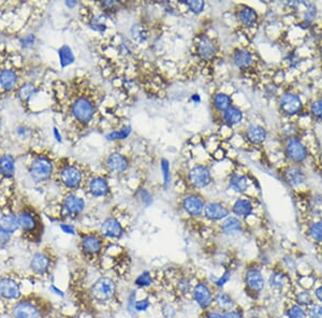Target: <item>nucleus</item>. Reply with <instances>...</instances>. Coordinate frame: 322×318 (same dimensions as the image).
<instances>
[{
    "label": "nucleus",
    "instance_id": "f257e3e1",
    "mask_svg": "<svg viewBox=\"0 0 322 318\" xmlns=\"http://www.w3.org/2000/svg\"><path fill=\"white\" fill-rule=\"evenodd\" d=\"M91 298L98 303H110L117 296V284L113 277L100 276L90 288Z\"/></svg>",
    "mask_w": 322,
    "mask_h": 318
},
{
    "label": "nucleus",
    "instance_id": "f03ea898",
    "mask_svg": "<svg viewBox=\"0 0 322 318\" xmlns=\"http://www.w3.org/2000/svg\"><path fill=\"white\" fill-rule=\"evenodd\" d=\"M104 246V237L100 234H84L80 240V250L87 261L92 263L98 262Z\"/></svg>",
    "mask_w": 322,
    "mask_h": 318
},
{
    "label": "nucleus",
    "instance_id": "7ed1b4c3",
    "mask_svg": "<svg viewBox=\"0 0 322 318\" xmlns=\"http://www.w3.org/2000/svg\"><path fill=\"white\" fill-rule=\"evenodd\" d=\"M46 311L45 305H42L41 301L25 298L15 303L12 316L13 318H44Z\"/></svg>",
    "mask_w": 322,
    "mask_h": 318
},
{
    "label": "nucleus",
    "instance_id": "20e7f679",
    "mask_svg": "<svg viewBox=\"0 0 322 318\" xmlns=\"http://www.w3.org/2000/svg\"><path fill=\"white\" fill-rule=\"evenodd\" d=\"M71 112L76 121L81 123H89L95 114V105L91 99L80 97L73 102Z\"/></svg>",
    "mask_w": 322,
    "mask_h": 318
},
{
    "label": "nucleus",
    "instance_id": "39448f33",
    "mask_svg": "<svg viewBox=\"0 0 322 318\" xmlns=\"http://www.w3.org/2000/svg\"><path fill=\"white\" fill-rule=\"evenodd\" d=\"M32 178L36 182H42L50 179L53 173V164L48 157L40 155L36 157L29 168Z\"/></svg>",
    "mask_w": 322,
    "mask_h": 318
},
{
    "label": "nucleus",
    "instance_id": "423d86ee",
    "mask_svg": "<svg viewBox=\"0 0 322 318\" xmlns=\"http://www.w3.org/2000/svg\"><path fill=\"white\" fill-rule=\"evenodd\" d=\"M191 296L194 302H196L203 311L210 309V306L214 302L215 297L210 284L206 281H199L197 284L193 285Z\"/></svg>",
    "mask_w": 322,
    "mask_h": 318
},
{
    "label": "nucleus",
    "instance_id": "0eeeda50",
    "mask_svg": "<svg viewBox=\"0 0 322 318\" xmlns=\"http://www.w3.org/2000/svg\"><path fill=\"white\" fill-rule=\"evenodd\" d=\"M55 258L47 252H37L33 255L29 267L37 275H47L54 268Z\"/></svg>",
    "mask_w": 322,
    "mask_h": 318
},
{
    "label": "nucleus",
    "instance_id": "6e6552de",
    "mask_svg": "<svg viewBox=\"0 0 322 318\" xmlns=\"http://www.w3.org/2000/svg\"><path fill=\"white\" fill-rule=\"evenodd\" d=\"M285 151L289 160L296 164L303 163L308 156L307 147L298 138H290L287 142Z\"/></svg>",
    "mask_w": 322,
    "mask_h": 318
},
{
    "label": "nucleus",
    "instance_id": "1a4fd4ad",
    "mask_svg": "<svg viewBox=\"0 0 322 318\" xmlns=\"http://www.w3.org/2000/svg\"><path fill=\"white\" fill-rule=\"evenodd\" d=\"M19 228L26 235H36L40 231V220L38 215L31 209H24L17 215Z\"/></svg>",
    "mask_w": 322,
    "mask_h": 318
},
{
    "label": "nucleus",
    "instance_id": "9d476101",
    "mask_svg": "<svg viewBox=\"0 0 322 318\" xmlns=\"http://www.w3.org/2000/svg\"><path fill=\"white\" fill-rule=\"evenodd\" d=\"M279 107L281 113L286 116H296L303 109V102L301 98L292 92H286L281 96Z\"/></svg>",
    "mask_w": 322,
    "mask_h": 318
},
{
    "label": "nucleus",
    "instance_id": "9b49d317",
    "mask_svg": "<svg viewBox=\"0 0 322 318\" xmlns=\"http://www.w3.org/2000/svg\"><path fill=\"white\" fill-rule=\"evenodd\" d=\"M188 179L192 186L197 188H204L211 183L212 176L210 170L207 166L197 165L190 170Z\"/></svg>",
    "mask_w": 322,
    "mask_h": 318
},
{
    "label": "nucleus",
    "instance_id": "f8f14e48",
    "mask_svg": "<svg viewBox=\"0 0 322 318\" xmlns=\"http://www.w3.org/2000/svg\"><path fill=\"white\" fill-rule=\"evenodd\" d=\"M21 285L12 277L0 279V297L6 300H18L21 298Z\"/></svg>",
    "mask_w": 322,
    "mask_h": 318
},
{
    "label": "nucleus",
    "instance_id": "ddd939ff",
    "mask_svg": "<svg viewBox=\"0 0 322 318\" xmlns=\"http://www.w3.org/2000/svg\"><path fill=\"white\" fill-rule=\"evenodd\" d=\"M61 181L68 188H76L82 182V173L74 165H66L60 173Z\"/></svg>",
    "mask_w": 322,
    "mask_h": 318
},
{
    "label": "nucleus",
    "instance_id": "4468645a",
    "mask_svg": "<svg viewBox=\"0 0 322 318\" xmlns=\"http://www.w3.org/2000/svg\"><path fill=\"white\" fill-rule=\"evenodd\" d=\"M85 209V202L82 197L76 195H68L63 203V212L66 216L76 217Z\"/></svg>",
    "mask_w": 322,
    "mask_h": 318
},
{
    "label": "nucleus",
    "instance_id": "2eb2a0df",
    "mask_svg": "<svg viewBox=\"0 0 322 318\" xmlns=\"http://www.w3.org/2000/svg\"><path fill=\"white\" fill-rule=\"evenodd\" d=\"M100 232L103 237L110 238V239H121L123 235L125 234L124 227L121 224V222L113 216L106 217L102 222Z\"/></svg>",
    "mask_w": 322,
    "mask_h": 318
},
{
    "label": "nucleus",
    "instance_id": "dca6fc26",
    "mask_svg": "<svg viewBox=\"0 0 322 318\" xmlns=\"http://www.w3.org/2000/svg\"><path fill=\"white\" fill-rule=\"evenodd\" d=\"M204 215L210 221H221L230 214L229 208L217 202H210L204 206Z\"/></svg>",
    "mask_w": 322,
    "mask_h": 318
},
{
    "label": "nucleus",
    "instance_id": "f3484780",
    "mask_svg": "<svg viewBox=\"0 0 322 318\" xmlns=\"http://www.w3.org/2000/svg\"><path fill=\"white\" fill-rule=\"evenodd\" d=\"M245 284L253 293H260L266 285V280L258 268H249L245 273Z\"/></svg>",
    "mask_w": 322,
    "mask_h": 318
},
{
    "label": "nucleus",
    "instance_id": "a211bd4d",
    "mask_svg": "<svg viewBox=\"0 0 322 318\" xmlns=\"http://www.w3.org/2000/svg\"><path fill=\"white\" fill-rule=\"evenodd\" d=\"M183 209L185 210L187 214L190 216H200L203 213L204 210V202L202 201V198L197 196V195H187L183 200Z\"/></svg>",
    "mask_w": 322,
    "mask_h": 318
},
{
    "label": "nucleus",
    "instance_id": "6ab92c4d",
    "mask_svg": "<svg viewBox=\"0 0 322 318\" xmlns=\"http://www.w3.org/2000/svg\"><path fill=\"white\" fill-rule=\"evenodd\" d=\"M197 54L203 60H211L217 54V45L209 37H202L197 44Z\"/></svg>",
    "mask_w": 322,
    "mask_h": 318
},
{
    "label": "nucleus",
    "instance_id": "aec40b11",
    "mask_svg": "<svg viewBox=\"0 0 322 318\" xmlns=\"http://www.w3.org/2000/svg\"><path fill=\"white\" fill-rule=\"evenodd\" d=\"M106 167L111 173L122 174L128 167V161H127V158L123 154L115 152L107 157Z\"/></svg>",
    "mask_w": 322,
    "mask_h": 318
},
{
    "label": "nucleus",
    "instance_id": "412c9836",
    "mask_svg": "<svg viewBox=\"0 0 322 318\" xmlns=\"http://www.w3.org/2000/svg\"><path fill=\"white\" fill-rule=\"evenodd\" d=\"M285 180L289 185L297 187L305 182L306 177L304 172L299 166H290L285 172Z\"/></svg>",
    "mask_w": 322,
    "mask_h": 318
},
{
    "label": "nucleus",
    "instance_id": "4be33fe9",
    "mask_svg": "<svg viewBox=\"0 0 322 318\" xmlns=\"http://www.w3.org/2000/svg\"><path fill=\"white\" fill-rule=\"evenodd\" d=\"M90 193L94 197H103L110 191V186L104 178L95 177L89 183Z\"/></svg>",
    "mask_w": 322,
    "mask_h": 318
},
{
    "label": "nucleus",
    "instance_id": "5701e85b",
    "mask_svg": "<svg viewBox=\"0 0 322 318\" xmlns=\"http://www.w3.org/2000/svg\"><path fill=\"white\" fill-rule=\"evenodd\" d=\"M232 60L237 68L241 69V70H247L253 63V55L246 49H238L233 54Z\"/></svg>",
    "mask_w": 322,
    "mask_h": 318
},
{
    "label": "nucleus",
    "instance_id": "b1692460",
    "mask_svg": "<svg viewBox=\"0 0 322 318\" xmlns=\"http://www.w3.org/2000/svg\"><path fill=\"white\" fill-rule=\"evenodd\" d=\"M246 137L251 144L259 145L266 141L267 131L259 124H250L246 130Z\"/></svg>",
    "mask_w": 322,
    "mask_h": 318
},
{
    "label": "nucleus",
    "instance_id": "393cba45",
    "mask_svg": "<svg viewBox=\"0 0 322 318\" xmlns=\"http://www.w3.org/2000/svg\"><path fill=\"white\" fill-rule=\"evenodd\" d=\"M232 212L238 217H247L253 212V205L247 198H239L232 206Z\"/></svg>",
    "mask_w": 322,
    "mask_h": 318
},
{
    "label": "nucleus",
    "instance_id": "a878e982",
    "mask_svg": "<svg viewBox=\"0 0 322 318\" xmlns=\"http://www.w3.org/2000/svg\"><path fill=\"white\" fill-rule=\"evenodd\" d=\"M238 18L243 26L252 27L257 22L258 14L252 8L243 7L238 12Z\"/></svg>",
    "mask_w": 322,
    "mask_h": 318
},
{
    "label": "nucleus",
    "instance_id": "bb28decb",
    "mask_svg": "<svg viewBox=\"0 0 322 318\" xmlns=\"http://www.w3.org/2000/svg\"><path fill=\"white\" fill-rule=\"evenodd\" d=\"M242 230V222L236 216H228L221 223V231L224 235H236L241 233Z\"/></svg>",
    "mask_w": 322,
    "mask_h": 318
},
{
    "label": "nucleus",
    "instance_id": "cd10ccee",
    "mask_svg": "<svg viewBox=\"0 0 322 318\" xmlns=\"http://www.w3.org/2000/svg\"><path fill=\"white\" fill-rule=\"evenodd\" d=\"M214 302L217 304V306L219 307L220 310L223 311V313L233 310L234 304H236V302H234V300H233V298L229 294L224 293V292H219L215 295Z\"/></svg>",
    "mask_w": 322,
    "mask_h": 318
},
{
    "label": "nucleus",
    "instance_id": "c85d7f7f",
    "mask_svg": "<svg viewBox=\"0 0 322 318\" xmlns=\"http://www.w3.org/2000/svg\"><path fill=\"white\" fill-rule=\"evenodd\" d=\"M17 83V75L13 70L5 69L0 72V85L7 91L12 90Z\"/></svg>",
    "mask_w": 322,
    "mask_h": 318
},
{
    "label": "nucleus",
    "instance_id": "c756f323",
    "mask_svg": "<svg viewBox=\"0 0 322 318\" xmlns=\"http://www.w3.org/2000/svg\"><path fill=\"white\" fill-rule=\"evenodd\" d=\"M15 172L14 157L10 154H4L0 156V174L7 178L13 177Z\"/></svg>",
    "mask_w": 322,
    "mask_h": 318
},
{
    "label": "nucleus",
    "instance_id": "7c9ffc66",
    "mask_svg": "<svg viewBox=\"0 0 322 318\" xmlns=\"http://www.w3.org/2000/svg\"><path fill=\"white\" fill-rule=\"evenodd\" d=\"M243 112L241 109L232 105L223 112V120L230 126L239 124L243 120Z\"/></svg>",
    "mask_w": 322,
    "mask_h": 318
},
{
    "label": "nucleus",
    "instance_id": "2f4dec72",
    "mask_svg": "<svg viewBox=\"0 0 322 318\" xmlns=\"http://www.w3.org/2000/svg\"><path fill=\"white\" fill-rule=\"evenodd\" d=\"M230 186L233 188L234 191H237L239 193H245L248 190L249 182L248 178L241 174H233L230 177L229 180Z\"/></svg>",
    "mask_w": 322,
    "mask_h": 318
},
{
    "label": "nucleus",
    "instance_id": "473e14b6",
    "mask_svg": "<svg viewBox=\"0 0 322 318\" xmlns=\"http://www.w3.org/2000/svg\"><path fill=\"white\" fill-rule=\"evenodd\" d=\"M0 227H3L6 232L10 233L11 235L15 233L19 228L17 215L13 213L4 214L2 217H0Z\"/></svg>",
    "mask_w": 322,
    "mask_h": 318
},
{
    "label": "nucleus",
    "instance_id": "72a5a7b5",
    "mask_svg": "<svg viewBox=\"0 0 322 318\" xmlns=\"http://www.w3.org/2000/svg\"><path fill=\"white\" fill-rule=\"evenodd\" d=\"M213 104L219 112H224L231 106V98L226 93H217L214 96Z\"/></svg>",
    "mask_w": 322,
    "mask_h": 318
},
{
    "label": "nucleus",
    "instance_id": "f704fd0d",
    "mask_svg": "<svg viewBox=\"0 0 322 318\" xmlns=\"http://www.w3.org/2000/svg\"><path fill=\"white\" fill-rule=\"evenodd\" d=\"M286 284V275L284 272L281 271H274L269 279V285L271 288H274V290H281L282 287Z\"/></svg>",
    "mask_w": 322,
    "mask_h": 318
},
{
    "label": "nucleus",
    "instance_id": "c9c22d12",
    "mask_svg": "<svg viewBox=\"0 0 322 318\" xmlns=\"http://www.w3.org/2000/svg\"><path fill=\"white\" fill-rule=\"evenodd\" d=\"M58 55H60L62 67H67L74 61V55L69 46L64 45L63 47H61L58 49Z\"/></svg>",
    "mask_w": 322,
    "mask_h": 318
},
{
    "label": "nucleus",
    "instance_id": "e433bc0d",
    "mask_svg": "<svg viewBox=\"0 0 322 318\" xmlns=\"http://www.w3.org/2000/svg\"><path fill=\"white\" fill-rule=\"evenodd\" d=\"M154 283V277L151 271H144L134 280V286L138 288H148Z\"/></svg>",
    "mask_w": 322,
    "mask_h": 318
},
{
    "label": "nucleus",
    "instance_id": "4c0bfd02",
    "mask_svg": "<svg viewBox=\"0 0 322 318\" xmlns=\"http://www.w3.org/2000/svg\"><path fill=\"white\" fill-rule=\"evenodd\" d=\"M36 92H37L36 87L31 83H26L18 89V97L21 98L23 101H26Z\"/></svg>",
    "mask_w": 322,
    "mask_h": 318
},
{
    "label": "nucleus",
    "instance_id": "58836bf2",
    "mask_svg": "<svg viewBox=\"0 0 322 318\" xmlns=\"http://www.w3.org/2000/svg\"><path fill=\"white\" fill-rule=\"evenodd\" d=\"M131 133V128L130 126H124L122 130L120 131H114L110 134L106 135V138L109 141H121L125 140V138L128 137Z\"/></svg>",
    "mask_w": 322,
    "mask_h": 318
},
{
    "label": "nucleus",
    "instance_id": "ea45409f",
    "mask_svg": "<svg viewBox=\"0 0 322 318\" xmlns=\"http://www.w3.org/2000/svg\"><path fill=\"white\" fill-rule=\"evenodd\" d=\"M308 233L316 242H322V222H314L309 226Z\"/></svg>",
    "mask_w": 322,
    "mask_h": 318
},
{
    "label": "nucleus",
    "instance_id": "a19ab883",
    "mask_svg": "<svg viewBox=\"0 0 322 318\" xmlns=\"http://www.w3.org/2000/svg\"><path fill=\"white\" fill-rule=\"evenodd\" d=\"M296 301H297V304L300 306H310L314 304L313 297H311L310 293L307 291L299 293V295L296 298Z\"/></svg>",
    "mask_w": 322,
    "mask_h": 318
},
{
    "label": "nucleus",
    "instance_id": "79ce46f5",
    "mask_svg": "<svg viewBox=\"0 0 322 318\" xmlns=\"http://www.w3.org/2000/svg\"><path fill=\"white\" fill-rule=\"evenodd\" d=\"M131 36L134 39V41L136 42H143L144 40L146 39V30L145 28L141 25H134L131 28Z\"/></svg>",
    "mask_w": 322,
    "mask_h": 318
},
{
    "label": "nucleus",
    "instance_id": "37998d69",
    "mask_svg": "<svg viewBox=\"0 0 322 318\" xmlns=\"http://www.w3.org/2000/svg\"><path fill=\"white\" fill-rule=\"evenodd\" d=\"M318 10L314 4H306V11L304 14V22L306 24H310L314 22V19L317 17Z\"/></svg>",
    "mask_w": 322,
    "mask_h": 318
},
{
    "label": "nucleus",
    "instance_id": "c03bdc74",
    "mask_svg": "<svg viewBox=\"0 0 322 318\" xmlns=\"http://www.w3.org/2000/svg\"><path fill=\"white\" fill-rule=\"evenodd\" d=\"M288 318H306V312L302 309V306L295 304L287 310L286 313Z\"/></svg>",
    "mask_w": 322,
    "mask_h": 318
},
{
    "label": "nucleus",
    "instance_id": "a18cd8bd",
    "mask_svg": "<svg viewBox=\"0 0 322 318\" xmlns=\"http://www.w3.org/2000/svg\"><path fill=\"white\" fill-rule=\"evenodd\" d=\"M310 114L315 119L322 120V98L317 99L310 104Z\"/></svg>",
    "mask_w": 322,
    "mask_h": 318
},
{
    "label": "nucleus",
    "instance_id": "49530a36",
    "mask_svg": "<svg viewBox=\"0 0 322 318\" xmlns=\"http://www.w3.org/2000/svg\"><path fill=\"white\" fill-rule=\"evenodd\" d=\"M183 4L186 5L194 14L201 13L204 10V7H206V3L200 2V0H190V2H184Z\"/></svg>",
    "mask_w": 322,
    "mask_h": 318
},
{
    "label": "nucleus",
    "instance_id": "de8ad7c7",
    "mask_svg": "<svg viewBox=\"0 0 322 318\" xmlns=\"http://www.w3.org/2000/svg\"><path fill=\"white\" fill-rule=\"evenodd\" d=\"M309 209L314 213H322V196L321 195H315L311 197L309 201Z\"/></svg>",
    "mask_w": 322,
    "mask_h": 318
},
{
    "label": "nucleus",
    "instance_id": "09e8293b",
    "mask_svg": "<svg viewBox=\"0 0 322 318\" xmlns=\"http://www.w3.org/2000/svg\"><path fill=\"white\" fill-rule=\"evenodd\" d=\"M161 171L163 175L164 186L168 187L171 182V173H170V164L168 160H165V158H163V160L161 161Z\"/></svg>",
    "mask_w": 322,
    "mask_h": 318
},
{
    "label": "nucleus",
    "instance_id": "8fccbe9b",
    "mask_svg": "<svg viewBox=\"0 0 322 318\" xmlns=\"http://www.w3.org/2000/svg\"><path fill=\"white\" fill-rule=\"evenodd\" d=\"M230 280H231V272L230 271H224L222 273V275L217 277V279H214V280L212 279V282L216 287L222 288Z\"/></svg>",
    "mask_w": 322,
    "mask_h": 318
},
{
    "label": "nucleus",
    "instance_id": "3c124183",
    "mask_svg": "<svg viewBox=\"0 0 322 318\" xmlns=\"http://www.w3.org/2000/svg\"><path fill=\"white\" fill-rule=\"evenodd\" d=\"M91 27L94 29V30L97 31H104L106 29V25L104 23V18H102V16H96L92 19L91 23Z\"/></svg>",
    "mask_w": 322,
    "mask_h": 318
},
{
    "label": "nucleus",
    "instance_id": "603ef678",
    "mask_svg": "<svg viewBox=\"0 0 322 318\" xmlns=\"http://www.w3.org/2000/svg\"><path fill=\"white\" fill-rule=\"evenodd\" d=\"M151 306V301H150V298L146 297L145 299H142V300H138L135 301L134 303V311L136 313H140V312H146Z\"/></svg>",
    "mask_w": 322,
    "mask_h": 318
},
{
    "label": "nucleus",
    "instance_id": "864d4df0",
    "mask_svg": "<svg viewBox=\"0 0 322 318\" xmlns=\"http://www.w3.org/2000/svg\"><path fill=\"white\" fill-rule=\"evenodd\" d=\"M308 315L310 318H322V305L313 304L308 310Z\"/></svg>",
    "mask_w": 322,
    "mask_h": 318
},
{
    "label": "nucleus",
    "instance_id": "5fc2aeb1",
    "mask_svg": "<svg viewBox=\"0 0 322 318\" xmlns=\"http://www.w3.org/2000/svg\"><path fill=\"white\" fill-rule=\"evenodd\" d=\"M11 240V234L6 232L3 227H0V247L6 246Z\"/></svg>",
    "mask_w": 322,
    "mask_h": 318
},
{
    "label": "nucleus",
    "instance_id": "6e6d98bb",
    "mask_svg": "<svg viewBox=\"0 0 322 318\" xmlns=\"http://www.w3.org/2000/svg\"><path fill=\"white\" fill-rule=\"evenodd\" d=\"M139 195H140V198L142 200V202H143L145 205H151V204H152L153 197H152V195H151L148 191H146V190H141L140 193H139Z\"/></svg>",
    "mask_w": 322,
    "mask_h": 318
},
{
    "label": "nucleus",
    "instance_id": "4d7b16f0",
    "mask_svg": "<svg viewBox=\"0 0 322 318\" xmlns=\"http://www.w3.org/2000/svg\"><path fill=\"white\" fill-rule=\"evenodd\" d=\"M204 312V317L206 318H226L224 313H220L217 311H211V310H206Z\"/></svg>",
    "mask_w": 322,
    "mask_h": 318
},
{
    "label": "nucleus",
    "instance_id": "13d9d810",
    "mask_svg": "<svg viewBox=\"0 0 322 318\" xmlns=\"http://www.w3.org/2000/svg\"><path fill=\"white\" fill-rule=\"evenodd\" d=\"M224 316H226V318H244L243 313L241 311H236V310L226 312L224 313Z\"/></svg>",
    "mask_w": 322,
    "mask_h": 318
},
{
    "label": "nucleus",
    "instance_id": "bf43d9fd",
    "mask_svg": "<svg viewBox=\"0 0 322 318\" xmlns=\"http://www.w3.org/2000/svg\"><path fill=\"white\" fill-rule=\"evenodd\" d=\"M61 228L63 230V232L66 233V234H70V235H74L75 234L74 227L72 225H70V224H63L61 226Z\"/></svg>",
    "mask_w": 322,
    "mask_h": 318
},
{
    "label": "nucleus",
    "instance_id": "052dcab7",
    "mask_svg": "<svg viewBox=\"0 0 322 318\" xmlns=\"http://www.w3.org/2000/svg\"><path fill=\"white\" fill-rule=\"evenodd\" d=\"M315 296H316L317 299L322 303V286L317 288L316 292H315Z\"/></svg>",
    "mask_w": 322,
    "mask_h": 318
},
{
    "label": "nucleus",
    "instance_id": "680f3d73",
    "mask_svg": "<svg viewBox=\"0 0 322 318\" xmlns=\"http://www.w3.org/2000/svg\"><path fill=\"white\" fill-rule=\"evenodd\" d=\"M34 40H35V38L33 36H29V37H26L24 39L23 42L25 43V45H32L34 43Z\"/></svg>",
    "mask_w": 322,
    "mask_h": 318
},
{
    "label": "nucleus",
    "instance_id": "e2e57ef3",
    "mask_svg": "<svg viewBox=\"0 0 322 318\" xmlns=\"http://www.w3.org/2000/svg\"><path fill=\"white\" fill-rule=\"evenodd\" d=\"M115 5H116L115 2H103V3L101 4V6H102L103 8H105V9H111V8L114 7Z\"/></svg>",
    "mask_w": 322,
    "mask_h": 318
},
{
    "label": "nucleus",
    "instance_id": "0e129e2a",
    "mask_svg": "<svg viewBox=\"0 0 322 318\" xmlns=\"http://www.w3.org/2000/svg\"><path fill=\"white\" fill-rule=\"evenodd\" d=\"M191 99H192V101H193L194 103H200V102H201V98H200L199 94H193Z\"/></svg>",
    "mask_w": 322,
    "mask_h": 318
},
{
    "label": "nucleus",
    "instance_id": "69168bd1",
    "mask_svg": "<svg viewBox=\"0 0 322 318\" xmlns=\"http://www.w3.org/2000/svg\"><path fill=\"white\" fill-rule=\"evenodd\" d=\"M54 133H55V136H56V140L61 142V134H60V132L57 131V129H54Z\"/></svg>",
    "mask_w": 322,
    "mask_h": 318
},
{
    "label": "nucleus",
    "instance_id": "338daca9",
    "mask_svg": "<svg viewBox=\"0 0 322 318\" xmlns=\"http://www.w3.org/2000/svg\"><path fill=\"white\" fill-rule=\"evenodd\" d=\"M66 5L69 6V7H74V6L76 5V3H75V2H67Z\"/></svg>",
    "mask_w": 322,
    "mask_h": 318
},
{
    "label": "nucleus",
    "instance_id": "774afa93",
    "mask_svg": "<svg viewBox=\"0 0 322 318\" xmlns=\"http://www.w3.org/2000/svg\"><path fill=\"white\" fill-rule=\"evenodd\" d=\"M53 318H67V317H64V316H56V317H53Z\"/></svg>",
    "mask_w": 322,
    "mask_h": 318
}]
</instances>
